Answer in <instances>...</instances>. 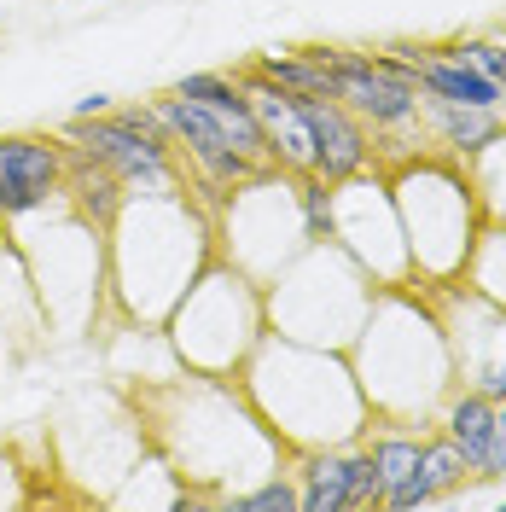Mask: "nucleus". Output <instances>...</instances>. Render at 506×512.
<instances>
[{
  "mask_svg": "<svg viewBox=\"0 0 506 512\" xmlns=\"http://www.w3.org/2000/svg\"><path fill=\"white\" fill-rule=\"evenodd\" d=\"M64 140L76 152L99 158L123 192H192L187 169L175 158V146L163 140V128L146 117V111H105V117H70L64 123Z\"/></svg>",
  "mask_w": 506,
  "mask_h": 512,
  "instance_id": "nucleus-8",
  "label": "nucleus"
},
{
  "mask_svg": "<svg viewBox=\"0 0 506 512\" xmlns=\"http://www.w3.org/2000/svg\"><path fill=\"white\" fill-rule=\"evenodd\" d=\"M239 390L251 396V408L268 419V431L280 437L291 454L303 448H338L361 443L373 431V408L367 390L355 379L344 350L326 344H303L285 332H262L256 350L239 367Z\"/></svg>",
  "mask_w": 506,
  "mask_h": 512,
  "instance_id": "nucleus-2",
  "label": "nucleus"
},
{
  "mask_svg": "<svg viewBox=\"0 0 506 512\" xmlns=\"http://www.w3.org/2000/svg\"><path fill=\"white\" fill-rule=\"evenodd\" d=\"M477 297L501 303L506 309V222H483L477 227V245L466 256V274H460Z\"/></svg>",
  "mask_w": 506,
  "mask_h": 512,
  "instance_id": "nucleus-20",
  "label": "nucleus"
},
{
  "mask_svg": "<svg viewBox=\"0 0 506 512\" xmlns=\"http://www.w3.org/2000/svg\"><path fill=\"white\" fill-rule=\"evenodd\" d=\"M152 123L163 128V140L175 146V158H181V169H187V187L198 204H222L227 192L239 187V181H251L262 163H251L233 140H227V128L204 111V105H192V99L181 94H163L152 99V105H140Z\"/></svg>",
  "mask_w": 506,
  "mask_h": 512,
  "instance_id": "nucleus-9",
  "label": "nucleus"
},
{
  "mask_svg": "<svg viewBox=\"0 0 506 512\" xmlns=\"http://www.w3.org/2000/svg\"><path fill=\"white\" fill-rule=\"evenodd\" d=\"M501 512H506V501H501Z\"/></svg>",
  "mask_w": 506,
  "mask_h": 512,
  "instance_id": "nucleus-28",
  "label": "nucleus"
},
{
  "mask_svg": "<svg viewBox=\"0 0 506 512\" xmlns=\"http://www.w3.org/2000/svg\"><path fill=\"white\" fill-rule=\"evenodd\" d=\"M344 355L361 390H367L373 419H390V425H431L443 396L460 384L443 320L419 286L373 291V309H367Z\"/></svg>",
  "mask_w": 506,
  "mask_h": 512,
  "instance_id": "nucleus-4",
  "label": "nucleus"
},
{
  "mask_svg": "<svg viewBox=\"0 0 506 512\" xmlns=\"http://www.w3.org/2000/svg\"><path fill=\"white\" fill-rule=\"evenodd\" d=\"M419 134L431 152L472 163L506 134L501 105H448V99H419Z\"/></svg>",
  "mask_w": 506,
  "mask_h": 512,
  "instance_id": "nucleus-16",
  "label": "nucleus"
},
{
  "mask_svg": "<svg viewBox=\"0 0 506 512\" xmlns=\"http://www.w3.org/2000/svg\"><path fill=\"white\" fill-rule=\"evenodd\" d=\"M227 507H233V512H297V478L280 466V472L256 478L251 489H233V495H227Z\"/></svg>",
  "mask_w": 506,
  "mask_h": 512,
  "instance_id": "nucleus-22",
  "label": "nucleus"
},
{
  "mask_svg": "<svg viewBox=\"0 0 506 512\" xmlns=\"http://www.w3.org/2000/svg\"><path fill=\"white\" fill-rule=\"evenodd\" d=\"M303 117H309V134H315V175L326 187L338 181H355L367 169H379V152H373V134L361 117H349L332 94H309L303 99Z\"/></svg>",
  "mask_w": 506,
  "mask_h": 512,
  "instance_id": "nucleus-14",
  "label": "nucleus"
},
{
  "mask_svg": "<svg viewBox=\"0 0 506 512\" xmlns=\"http://www.w3.org/2000/svg\"><path fill=\"white\" fill-rule=\"evenodd\" d=\"M501 35H506V30H501Z\"/></svg>",
  "mask_w": 506,
  "mask_h": 512,
  "instance_id": "nucleus-29",
  "label": "nucleus"
},
{
  "mask_svg": "<svg viewBox=\"0 0 506 512\" xmlns=\"http://www.w3.org/2000/svg\"><path fill=\"white\" fill-rule=\"evenodd\" d=\"M169 94L204 105V111L227 128V140H233L245 158L262 163V169H274V158H268V140H262V128H256V117H251V99H245V82H239V76H227V70H192V76H181Z\"/></svg>",
  "mask_w": 506,
  "mask_h": 512,
  "instance_id": "nucleus-15",
  "label": "nucleus"
},
{
  "mask_svg": "<svg viewBox=\"0 0 506 512\" xmlns=\"http://www.w3.org/2000/svg\"><path fill=\"white\" fill-rule=\"evenodd\" d=\"M64 146H70V140H64ZM123 198H128L123 181H117V175H111L105 163L70 146V163H64V204H70V210H76L82 222H94L99 233H105V227L117 222Z\"/></svg>",
  "mask_w": 506,
  "mask_h": 512,
  "instance_id": "nucleus-18",
  "label": "nucleus"
},
{
  "mask_svg": "<svg viewBox=\"0 0 506 512\" xmlns=\"http://www.w3.org/2000/svg\"><path fill=\"white\" fill-rule=\"evenodd\" d=\"M390 198L402 216V239H408L413 286L431 291L466 274V256L483 227V198L472 187V169L443 152H413V158L390 163Z\"/></svg>",
  "mask_w": 506,
  "mask_h": 512,
  "instance_id": "nucleus-5",
  "label": "nucleus"
},
{
  "mask_svg": "<svg viewBox=\"0 0 506 512\" xmlns=\"http://www.w3.org/2000/svg\"><path fill=\"white\" fill-rule=\"evenodd\" d=\"M251 70H262L274 88H285V94L309 99V94H332V70H326V59H320L315 47H268V53H256Z\"/></svg>",
  "mask_w": 506,
  "mask_h": 512,
  "instance_id": "nucleus-19",
  "label": "nucleus"
},
{
  "mask_svg": "<svg viewBox=\"0 0 506 512\" xmlns=\"http://www.w3.org/2000/svg\"><path fill=\"white\" fill-rule=\"evenodd\" d=\"M477 478H506V402H495V431H489V454Z\"/></svg>",
  "mask_w": 506,
  "mask_h": 512,
  "instance_id": "nucleus-25",
  "label": "nucleus"
},
{
  "mask_svg": "<svg viewBox=\"0 0 506 512\" xmlns=\"http://www.w3.org/2000/svg\"><path fill=\"white\" fill-rule=\"evenodd\" d=\"M297 210L309 239H332V187L320 175H297Z\"/></svg>",
  "mask_w": 506,
  "mask_h": 512,
  "instance_id": "nucleus-24",
  "label": "nucleus"
},
{
  "mask_svg": "<svg viewBox=\"0 0 506 512\" xmlns=\"http://www.w3.org/2000/svg\"><path fill=\"white\" fill-rule=\"evenodd\" d=\"M448 53L466 59L477 76H489L495 88H506V35H454Z\"/></svg>",
  "mask_w": 506,
  "mask_h": 512,
  "instance_id": "nucleus-23",
  "label": "nucleus"
},
{
  "mask_svg": "<svg viewBox=\"0 0 506 512\" xmlns=\"http://www.w3.org/2000/svg\"><path fill=\"white\" fill-rule=\"evenodd\" d=\"M431 425L466 454V466H472V478H477L483 472V454H489V431H495V396H483L472 384H454Z\"/></svg>",
  "mask_w": 506,
  "mask_h": 512,
  "instance_id": "nucleus-17",
  "label": "nucleus"
},
{
  "mask_svg": "<svg viewBox=\"0 0 506 512\" xmlns=\"http://www.w3.org/2000/svg\"><path fill=\"white\" fill-rule=\"evenodd\" d=\"M210 262L216 222L192 192H128L117 222L105 227V286L140 326H163Z\"/></svg>",
  "mask_w": 506,
  "mask_h": 512,
  "instance_id": "nucleus-3",
  "label": "nucleus"
},
{
  "mask_svg": "<svg viewBox=\"0 0 506 512\" xmlns=\"http://www.w3.org/2000/svg\"><path fill=\"white\" fill-rule=\"evenodd\" d=\"M501 117H506V88H501Z\"/></svg>",
  "mask_w": 506,
  "mask_h": 512,
  "instance_id": "nucleus-27",
  "label": "nucleus"
},
{
  "mask_svg": "<svg viewBox=\"0 0 506 512\" xmlns=\"http://www.w3.org/2000/svg\"><path fill=\"white\" fill-rule=\"evenodd\" d=\"M64 134H0V222H18L41 204L64 198Z\"/></svg>",
  "mask_w": 506,
  "mask_h": 512,
  "instance_id": "nucleus-12",
  "label": "nucleus"
},
{
  "mask_svg": "<svg viewBox=\"0 0 506 512\" xmlns=\"http://www.w3.org/2000/svg\"><path fill=\"white\" fill-rule=\"evenodd\" d=\"M105 111H117V99H111V94H82L70 117H105Z\"/></svg>",
  "mask_w": 506,
  "mask_h": 512,
  "instance_id": "nucleus-26",
  "label": "nucleus"
},
{
  "mask_svg": "<svg viewBox=\"0 0 506 512\" xmlns=\"http://www.w3.org/2000/svg\"><path fill=\"white\" fill-rule=\"evenodd\" d=\"M239 82H245V99H251V117L262 128V140H268V158L274 169H285L291 181L297 175H315V134H309V117H303V99L274 88L262 70H239Z\"/></svg>",
  "mask_w": 506,
  "mask_h": 512,
  "instance_id": "nucleus-13",
  "label": "nucleus"
},
{
  "mask_svg": "<svg viewBox=\"0 0 506 512\" xmlns=\"http://www.w3.org/2000/svg\"><path fill=\"white\" fill-rule=\"evenodd\" d=\"M431 309L448 332V355H454V379L506 402V309L477 297L466 280L431 286Z\"/></svg>",
  "mask_w": 506,
  "mask_h": 512,
  "instance_id": "nucleus-10",
  "label": "nucleus"
},
{
  "mask_svg": "<svg viewBox=\"0 0 506 512\" xmlns=\"http://www.w3.org/2000/svg\"><path fill=\"white\" fill-rule=\"evenodd\" d=\"M291 478H297V512H373L384 507L379 472L367 443H338V448H303L291 454Z\"/></svg>",
  "mask_w": 506,
  "mask_h": 512,
  "instance_id": "nucleus-11",
  "label": "nucleus"
},
{
  "mask_svg": "<svg viewBox=\"0 0 506 512\" xmlns=\"http://www.w3.org/2000/svg\"><path fill=\"white\" fill-rule=\"evenodd\" d=\"M419 478L431 483V495L448 501L454 489H466L472 483V466H466V454L448 443L443 431H425V448H419Z\"/></svg>",
  "mask_w": 506,
  "mask_h": 512,
  "instance_id": "nucleus-21",
  "label": "nucleus"
},
{
  "mask_svg": "<svg viewBox=\"0 0 506 512\" xmlns=\"http://www.w3.org/2000/svg\"><path fill=\"white\" fill-rule=\"evenodd\" d=\"M152 443L187 483H222V501L239 483H256L291 466V448L268 431V419L251 408L239 379L216 373H181L140 396Z\"/></svg>",
  "mask_w": 506,
  "mask_h": 512,
  "instance_id": "nucleus-1",
  "label": "nucleus"
},
{
  "mask_svg": "<svg viewBox=\"0 0 506 512\" xmlns=\"http://www.w3.org/2000/svg\"><path fill=\"white\" fill-rule=\"evenodd\" d=\"M326 70H332V99L344 105L349 117H361L373 134V152L379 169L425 152V134H419V82H413L408 59H396L390 47L379 53H355V47H315Z\"/></svg>",
  "mask_w": 506,
  "mask_h": 512,
  "instance_id": "nucleus-7",
  "label": "nucleus"
},
{
  "mask_svg": "<svg viewBox=\"0 0 506 512\" xmlns=\"http://www.w3.org/2000/svg\"><path fill=\"white\" fill-rule=\"evenodd\" d=\"M169 344L181 355L187 373H216V379H239L245 355L256 350V338L268 332V297L245 268H233L227 256H216L169 309Z\"/></svg>",
  "mask_w": 506,
  "mask_h": 512,
  "instance_id": "nucleus-6",
  "label": "nucleus"
}]
</instances>
